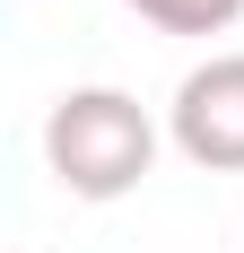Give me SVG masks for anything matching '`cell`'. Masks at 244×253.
Listing matches in <instances>:
<instances>
[{
	"label": "cell",
	"instance_id": "cell-1",
	"mask_svg": "<svg viewBox=\"0 0 244 253\" xmlns=\"http://www.w3.org/2000/svg\"><path fill=\"white\" fill-rule=\"evenodd\" d=\"M44 166L61 192L79 201H122L140 192L148 166H157V123H148L140 96L122 87H70V96L44 114Z\"/></svg>",
	"mask_w": 244,
	"mask_h": 253
},
{
	"label": "cell",
	"instance_id": "cell-2",
	"mask_svg": "<svg viewBox=\"0 0 244 253\" xmlns=\"http://www.w3.org/2000/svg\"><path fill=\"white\" fill-rule=\"evenodd\" d=\"M166 140L209 175H244V52H209L166 105Z\"/></svg>",
	"mask_w": 244,
	"mask_h": 253
},
{
	"label": "cell",
	"instance_id": "cell-3",
	"mask_svg": "<svg viewBox=\"0 0 244 253\" xmlns=\"http://www.w3.org/2000/svg\"><path fill=\"white\" fill-rule=\"evenodd\" d=\"M122 9H140L148 26H166V35H227L244 18V0H122Z\"/></svg>",
	"mask_w": 244,
	"mask_h": 253
}]
</instances>
